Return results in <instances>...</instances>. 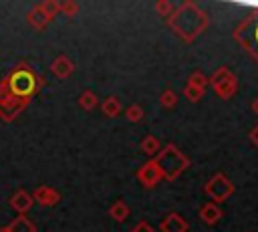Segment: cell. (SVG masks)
Instances as JSON below:
<instances>
[{
  "label": "cell",
  "instance_id": "obj_28",
  "mask_svg": "<svg viewBox=\"0 0 258 232\" xmlns=\"http://www.w3.org/2000/svg\"><path fill=\"white\" fill-rule=\"evenodd\" d=\"M250 139H252V141L258 145V127H256V129H252V133H250Z\"/></svg>",
  "mask_w": 258,
  "mask_h": 232
},
{
  "label": "cell",
  "instance_id": "obj_17",
  "mask_svg": "<svg viewBox=\"0 0 258 232\" xmlns=\"http://www.w3.org/2000/svg\"><path fill=\"white\" fill-rule=\"evenodd\" d=\"M141 149H143V153H147V155H157L159 151H161V143H159V139L157 137H153V135H145L143 139H141Z\"/></svg>",
  "mask_w": 258,
  "mask_h": 232
},
{
  "label": "cell",
  "instance_id": "obj_16",
  "mask_svg": "<svg viewBox=\"0 0 258 232\" xmlns=\"http://www.w3.org/2000/svg\"><path fill=\"white\" fill-rule=\"evenodd\" d=\"M109 216H111L115 222H123V220H127V216H129V206H127L123 200H117V202L111 204Z\"/></svg>",
  "mask_w": 258,
  "mask_h": 232
},
{
  "label": "cell",
  "instance_id": "obj_11",
  "mask_svg": "<svg viewBox=\"0 0 258 232\" xmlns=\"http://www.w3.org/2000/svg\"><path fill=\"white\" fill-rule=\"evenodd\" d=\"M159 230H161V232H187V222H185L179 214L171 212V214H167V216L161 220Z\"/></svg>",
  "mask_w": 258,
  "mask_h": 232
},
{
  "label": "cell",
  "instance_id": "obj_30",
  "mask_svg": "<svg viewBox=\"0 0 258 232\" xmlns=\"http://www.w3.org/2000/svg\"><path fill=\"white\" fill-rule=\"evenodd\" d=\"M0 232H8V228H6V226H2V228H0Z\"/></svg>",
  "mask_w": 258,
  "mask_h": 232
},
{
  "label": "cell",
  "instance_id": "obj_25",
  "mask_svg": "<svg viewBox=\"0 0 258 232\" xmlns=\"http://www.w3.org/2000/svg\"><path fill=\"white\" fill-rule=\"evenodd\" d=\"M125 117H127L131 123H137V121L143 119V109H141L139 105H129V107L125 109Z\"/></svg>",
  "mask_w": 258,
  "mask_h": 232
},
{
  "label": "cell",
  "instance_id": "obj_29",
  "mask_svg": "<svg viewBox=\"0 0 258 232\" xmlns=\"http://www.w3.org/2000/svg\"><path fill=\"white\" fill-rule=\"evenodd\" d=\"M252 111H254V113L258 115V97H256V99L252 101Z\"/></svg>",
  "mask_w": 258,
  "mask_h": 232
},
{
  "label": "cell",
  "instance_id": "obj_19",
  "mask_svg": "<svg viewBox=\"0 0 258 232\" xmlns=\"http://www.w3.org/2000/svg\"><path fill=\"white\" fill-rule=\"evenodd\" d=\"M97 105H99V99H97V95H95L93 91H83V93H81V97H79V107H81V109L91 111V109H95Z\"/></svg>",
  "mask_w": 258,
  "mask_h": 232
},
{
  "label": "cell",
  "instance_id": "obj_4",
  "mask_svg": "<svg viewBox=\"0 0 258 232\" xmlns=\"http://www.w3.org/2000/svg\"><path fill=\"white\" fill-rule=\"evenodd\" d=\"M234 38L242 44L246 52L254 56L258 63V8H254L236 28H234Z\"/></svg>",
  "mask_w": 258,
  "mask_h": 232
},
{
  "label": "cell",
  "instance_id": "obj_20",
  "mask_svg": "<svg viewBox=\"0 0 258 232\" xmlns=\"http://www.w3.org/2000/svg\"><path fill=\"white\" fill-rule=\"evenodd\" d=\"M38 6H40V10L44 12V16L48 18V22H50L56 14H60V2H56V0H44V2H40Z\"/></svg>",
  "mask_w": 258,
  "mask_h": 232
},
{
  "label": "cell",
  "instance_id": "obj_8",
  "mask_svg": "<svg viewBox=\"0 0 258 232\" xmlns=\"http://www.w3.org/2000/svg\"><path fill=\"white\" fill-rule=\"evenodd\" d=\"M137 180H139L141 186H145V188L157 186L159 180H161V171H159V167L155 165V161H145V163L137 169Z\"/></svg>",
  "mask_w": 258,
  "mask_h": 232
},
{
  "label": "cell",
  "instance_id": "obj_15",
  "mask_svg": "<svg viewBox=\"0 0 258 232\" xmlns=\"http://www.w3.org/2000/svg\"><path fill=\"white\" fill-rule=\"evenodd\" d=\"M6 228H8V232H36V226L26 216H16Z\"/></svg>",
  "mask_w": 258,
  "mask_h": 232
},
{
  "label": "cell",
  "instance_id": "obj_6",
  "mask_svg": "<svg viewBox=\"0 0 258 232\" xmlns=\"http://www.w3.org/2000/svg\"><path fill=\"white\" fill-rule=\"evenodd\" d=\"M204 192L212 198L214 204H222V202H226V200L234 194V184H232L224 173H216V176H212V178L206 182Z\"/></svg>",
  "mask_w": 258,
  "mask_h": 232
},
{
  "label": "cell",
  "instance_id": "obj_21",
  "mask_svg": "<svg viewBox=\"0 0 258 232\" xmlns=\"http://www.w3.org/2000/svg\"><path fill=\"white\" fill-rule=\"evenodd\" d=\"M187 85H191V87H198V89H204V91H206V87H208V77H206L202 71H194V73L189 75V79H187Z\"/></svg>",
  "mask_w": 258,
  "mask_h": 232
},
{
  "label": "cell",
  "instance_id": "obj_2",
  "mask_svg": "<svg viewBox=\"0 0 258 232\" xmlns=\"http://www.w3.org/2000/svg\"><path fill=\"white\" fill-rule=\"evenodd\" d=\"M42 79L36 77V73L28 67V65H18L16 69H12L8 73V77L2 81L8 91L16 97V99H22V101H30V97L36 93L38 85H40Z\"/></svg>",
  "mask_w": 258,
  "mask_h": 232
},
{
  "label": "cell",
  "instance_id": "obj_27",
  "mask_svg": "<svg viewBox=\"0 0 258 232\" xmlns=\"http://www.w3.org/2000/svg\"><path fill=\"white\" fill-rule=\"evenodd\" d=\"M129 232H157L149 222H145V220H141V222H137V226H133Z\"/></svg>",
  "mask_w": 258,
  "mask_h": 232
},
{
  "label": "cell",
  "instance_id": "obj_7",
  "mask_svg": "<svg viewBox=\"0 0 258 232\" xmlns=\"http://www.w3.org/2000/svg\"><path fill=\"white\" fill-rule=\"evenodd\" d=\"M28 105V101H22V99H16L8 87L4 83H0V117L4 121H12L24 107Z\"/></svg>",
  "mask_w": 258,
  "mask_h": 232
},
{
  "label": "cell",
  "instance_id": "obj_10",
  "mask_svg": "<svg viewBox=\"0 0 258 232\" xmlns=\"http://www.w3.org/2000/svg\"><path fill=\"white\" fill-rule=\"evenodd\" d=\"M32 200L38 202L40 206H54L60 200V194L50 186H38L32 194Z\"/></svg>",
  "mask_w": 258,
  "mask_h": 232
},
{
  "label": "cell",
  "instance_id": "obj_12",
  "mask_svg": "<svg viewBox=\"0 0 258 232\" xmlns=\"http://www.w3.org/2000/svg\"><path fill=\"white\" fill-rule=\"evenodd\" d=\"M50 71H52V75H54L56 79H67V77H71V75H73L75 65H73V61H71L69 56L60 54V56H56V59L52 61Z\"/></svg>",
  "mask_w": 258,
  "mask_h": 232
},
{
  "label": "cell",
  "instance_id": "obj_3",
  "mask_svg": "<svg viewBox=\"0 0 258 232\" xmlns=\"http://www.w3.org/2000/svg\"><path fill=\"white\" fill-rule=\"evenodd\" d=\"M155 165L159 167V171H161V180H175L185 167H187V157L175 147V145H165V147H161V151L155 155Z\"/></svg>",
  "mask_w": 258,
  "mask_h": 232
},
{
  "label": "cell",
  "instance_id": "obj_5",
  "mask_svg": "<svg viewBox=\"0 0 258 232\" xmlns=\"http://www.w3.org/2000/svg\"><path fill=\"white\" fill-rule=\"evenodd\" d=\"M208 85H212L214 93L220 97V99H230L236 95L238 91V81L236 77L226 69V67H220L210 79H208Z\"/></svg>",
  "mask_w": 258,
  "mask_h": 232
},
{
  "label": "cell",
  "instance_id": "obj_9",
  "mask_svg": "<svg viewBox=\"0 0 258 232\" xmlns=\"http://www.w3.org/2000/svg\"><path fill=\"white\" fill-rule=\"evenodd\" d=\"M32 204H34L32 194H28V192H24V190L14 192L12 198H10V206H12V210L18 212V216H26V212L32 208Z\"/></svg>",
  "mask_w": 258,
  "mask_h": 232
},
{
  "label": "cell",
  "instance_id": "obj_26",
  "mask_svg": "<svg viewBox=\"0 0 258 232\" xmlns=\"http://www.w3.org/2000/svg\"><path fill=\"white\" fill-rule=\"evenodd\" d=\"M79 12V4L75 0H62L60 2V14L64 16H75Z\"/></svg>",
  "mask_w": 258,
  "mask_h": 232
},
{
  "label": "cell",
  "instance_id": "obj_18",
  "mask_svg": "<svg viewBox=\"0 0 258 232\" xmlns=\"http://www.w3.org/2000/svg\"><path fill=\"white\" fill-rule=\"evenodd\" d=\"M101 111L107 115V117H117L121 113V103L117 97H107L101 105Z\"/></svg>",
  "mask_w": 258,
  "mask_h": 232
},
{
  "label": "cell",
  "instance_id": "obj_22",
  "mask_svg": "<svg viewBox=\"0 0 258 232\" xmlns=\"http://www.w3.org/2000/svg\"><path fill=\"white\" fill-rule=\"evenodd\" d=\"M155 12L159 14V16H163V18H169L171 14H173V10H175V6L169 2V0H159V2H155Z\"/></svg>",
  "mask_w": 258,
  "mask_h": 232
},
{
  "label": "cell",
  "instance_id": "obj_24",
  "mask_svg": "<svg viewBox=\"0 0 258 232\" xmlns=\"http://www.w3.org/2000/svg\"><path fill=\"white\" fill-rule=\"evenodd\" d=\"M183 95H185L191 103H196V101H200V99L206 95V91H204V89H198V87H191V85L185 83V87H183Z\"/></svg>",
  "mask_w": 258,
  "mask_h": 232
},
{
  "label": "cell",
  "instance_id": "obj_14",
  "mask_svg": "<svg viewBox=\"0 0 258 232\" xmlns=\"http://www.w3.org/2000/svg\"><path fill=\"white\" fill-rule=\"evenodd\" d=\"M26 22H28L32 28H36V30H44L46 24H48V18L44 16V12L40 10V6L36 4V6H32V8L26 12Z\"/></svg>",
  "mask_w": 258,
  "mask_h": 232
},
{
  "label": "cell",
  "instance_id": "obj_13",
  "mask_svg": "<svg viewBox=\"0 0 258 232\" xmlns=\"http://www.w3.org/2000/svg\"><path fill=\"white\" fill-rule=\"evenodd\" d=\"M224 216V212H222V208H220V204H214V202H208V204H204L202 208H200V220L202 222H206V224H216L220 218Z\"/></svg>",
  "mask_w": 258,
  "mask_h": 232
},
{
  "label": "cell",
  "instance_id": "obj_1",
  "mask_svg": "<svg viewBox=\"0 0 258 232\" xmlns=\"http://www.w3.org/2000/svg\"><path fill=\"white\" fill-rule=\"evenodd\" d=\"M167 24L179 38H183L185 42H191L198 34H202L208 28L210 18L198 4L185 0L173 10V14L167 18Z\"/></svg>",
  "mask_w": 258,
  "mask_h": 232
},
{
  "label": "cell",
  "instance_id": "obj_23",
  "mask_svg": "<svg viewBox=\"0 0 258 232\" xmlns=\"http://www.w3.org/2000/svg\"><path fill=\"white\" fill-rule=\"evenodd\" d=\"M159 103H161V107H165V109H173V107L177 105V95H175L171 89H167V91L161 93Z\"/></svg>",
  "mask_w": 258,
  "mask_h": 232
}]
</instances>
